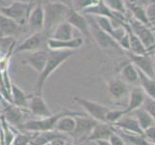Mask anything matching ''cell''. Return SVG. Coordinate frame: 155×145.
<instances>
[{"mask_svg":"<svg viewBox=\"0 0 155 145\" xmlns=\"http://www.w3.org/2000/svg\"><path fill=\"white\" fill-rule=\"evenodd\" d=\"M73 100L83 107L90 117L94 118L98 122L106 123V115L110 110L109 107L98 104L97 102L80 98V97H73Z\"/></svg>","mask_w":155,"mask_h":145,"instance_id":"obj_6","label":"cell"},{"mask_svg":"<svg viewBox=\"0 0 155 145\" xmlns=\"http://www.w3.org/2000/svg\"><path fill=\"white\" fill-rule=\"evenodd\" d=\"M131 62L142 71L143 74H146L151 78H155V63L154 59L147 54H133L130 53Z\"/></svg>","mask_w":155,"mask_h":145,"instance_id":"obj_14","label":"cell"},{"mask_svg":"<svg viewBox=\"0 0 155 145\" xmlns=\"http://www.w3.org/2000/svg\"><path fill=\"white\" fill-rule=\"evenodd\" d=\"M84 44L82 38H72L71 40H54L48 38L46 41L47 48L50 50H76Z\"/></svg>","mask_w":155,"mask_h":145,"instance_id":"obj_13","label":"cell"},{"mask_svg":"<svg viewBox=\"0 0 155 145\" xmlns=\"http://www.w3.org/2000/svg\"><path fill=\"white\" fill-rule=\"evenodd\" d=\"M113 126L121 129L124 131L133 132L134 133H137V135L143 136V131L141 129L140 125H139L137 119H134V118L122 116L120 120L114 123Z\"/></svg>","mask_w":155,"mask_h":145,"instance_id":"obj_23","label":"cell"},{"mask_svg":"<svg viewBox=\"0 0 155 145\" xmlns=\"http://www.w3.org/2000/svg\"><path fill=\"white\" fill-rule=\"evenodd\" d=\"M132 112L136 115V119L143 131H146L147 129L155 126V120L153 119V117L143 107L141 106Z\"/></svg>","mask_w":155,"mask_h":145,"instance_id":"obj_25","label":"cell"},{"mask_svg":"<svg viewBox=\"0 0 155 145\" xmlns=\"http://www.w3.org/2000/svg\"><path fill=\"white\" fill-rule=\"evenodd\" d=\"M65 145H74L72 142H69V141H67L66 140V143H65Z\"/></svg>","mask_w":155,"mask_h":145,"instance_id":"obj_43","label":"cell"},{"mask_svg":"<svg viewBox=\"0 0 155 145\" xmlns=\"http://www.w3.org/2000/svg\"><path fill=\"white\" fill-rule=\"evenodd\" d=\"M107 89L114 99H121L128 93V85L122 79H111L107 83Z\"/></svg>","mask_w":155,"mask_h":145,"instance_id":"obj_21","label":"cell"},{"mask_svg":"<svg viewBox=\"0 0 155 145\" xmlns=\"http://www.w3.org/2000/svg\"><path fill=\"white\" fill-rule=\"evenodd\" d=\"M44 4L45 25L44 32L49 38L50 33L58 24L66 21L71 7L62 1H46Z\"/></svg>","mask_w":155,"mask_h":145,"instance_id":"obj_2","label":"cell"},{"mask_svg":"<svg viewBox=\"0 0 155 145\" xmlns=\"http://www.w3.org/2000/svg\"><path fill=\"white\" fill-rule=\"evenodd\" d=\"M75 121H76V126L74 131L71 133V135L76 139H83V138H88L90 136L91 132L93 131L94 127L98 123L94 118L90 116H85V115H79L75 116Z\"/></svg>","mask_w":155,"mask_h":145,"instance_id":"obj_9","label":"cell"},{"mask_svg":"<svg viewBox=\"0 0 155 145\" xmlns=\"http://www.w3.org/2000/svg\"><path fill=\"white\" fill-rule=\"evenodd\" d=\"M114 133L112 125L103 122H98L91 132L88 136V141H97V140H109L112 133Z\"/></svg>","mask_w":155,"mask_h":145,"instance_id":"obj_17","label":"cell"},{"mask_svg":"<svg viewBox=\"0 0 155 145\" xmlns=\"http://www.w3.org/2000/svg\"><path fill=\"white\" fill-rule=\"evenodd\" d=\"M45 145H52V143L50 142V143H47V144H45Z\"/></svg>","mask_w":155,"mask_h":145,"instance_id":"obj_45","label":"cell"},{"mask_svg":"<svg viewBox=\"0 0 155 145\" xmlns=\"http://www.w3.org/2000/svg\"><path fill=\"white\" fill-rule=\"evenodd\" d=\"M154 63H155V58H154Z\"/></svg>","mask_w":155,"mask_h":145,"instance_id":"obj_47","label":"cell"},{"mask_svg":"<svg viewBox=\"0 0 155 145\" xmlns=\"http://www.w3.org/2000/svg\"><path fill=\"white\" fill-rule=\"evenodd\" d=\"M121 78L122 80L127 84H137L139 83V74H138V69L137 67L131 63H128L121 69Z\"/></svg>","mask_w":155,"mask_h":145,"instance_id":"obj_29","label":"cell"},{"mask_svg":"<svg viewBox=\"0 0 155 145\" xmlns=\"http://www.w3.org/2000/svg\"><path fill=\"white\" fill-rule=\"evenodd\" d=\"M131 11L133 14V18L136 19L137 20L141 21V22L145 23L146 25L149 23L148 19L147 17L146 10L143 7L139 6L136 3H131Z\"/></svg>","mask_w":155,"mask_h":145,"instance_id":"obj_31","label":"cell"},{"mask_svg":"<svg viewBox=\"0 0 155 145\" xmlns=\"http://www.w3.org/2000/svg\"><path fill=\"white\" fill-rule=\"evenodd\" d=\"M20 28L21 25L17 21L0 14V37H13Z\"/></svg>","mask_w":155,"mask_h":145,"instance_id":"obj_18","label":"cell"},{"mask_svg":"<svg viewBox=\"0 0 155 145\" xmlns=\"http://www.w3.org/2000/svg\"><path fill=\"white\" fill-rule=\"evenodd\" d=\"M91 28V34H92V39L98 45V47L102 50H120L122 48L120 47L119 43L114 40L112 37L103 31L99 26L97 24L92 16L86 15Z\"/></svg>","mask_w":155,"mask_h":145,"instance_id":"obj_4","label":"cell"},{"mask_svg":"<svg viewBox=\"0 0 155 145\" xmlns=\"http://www.w3.org/2000/svg\"><path fill=\"white\" fill-rule=\"evenodd\" d=\"M103 2L112 12L120 13L122 15L125 14L126 7L124 0H103Z\"/></svg>","mask_w":155,"mask_h":145,"instance_id":"obj_32","label":"cell"},{"mask_svg":"<svg viewBox=\"0 0 155 145\" xmlns=\"http://www.w3.org/2000/svg\"><path fill=\"white\" fill-rule=\"evenodd\" d=\"M27 23L29 29L32 31V33L44 31L45 12H44V4H42V2L37 3L31 8L27 19Z\"/></svg>","mask_w":155,"mask_h":145,"instance_id":"obj_10","label":"cell"},{"mask_svg":"<svg viewBox=\"0 0 155 145\" xmlns=\"http://www.w3.org/2000/svg\"><path fill=\"white\" fill-rule=\"evenodd\" d=\"M109 141L112 145H125L124 144V140L122 139L117 133H113L111 135L110 138H109Z\"/></svg>","mask_w":155,"mask_h":145,"instance_id":"obj_38","label":"cell"},{"mask_svg":"<svg viewBox=\"0 0 155 145\" xmlns=\"http://www.w3.org/2000/svg\"><path fill=\"white\" fill-rule=\"evenodd\" d=\"M142 107H143L155 120V100L154 99H151V98H149L148 96H146V99L143 101Z\"/></svg>","mask_w":155,"mask_h":145,"instance_id":"obj_36","label":"cell"},{"mask_svg":"<svg viewBox=\"0 0 155 145\" xmlns=\"http://www.w3.org/2000/svg\"><path fill=\"white\" fill-rule=\"evenodd\" d=\"M99 0H73L72 1V9L77 12L82 13L84 10L95 5Z\"/></svg>","mask_w":155,"mask_h":145,"instance_id":"obj_33","label":"cell"},{"mask_svg":"<svg viewBox=\"0 0 155 145\" xmlns=\"http://www.w3.org/2000/svg\"><path fill=\"white\" fill-rule=\"evenodd\" d=\"M46 39V35L44 31L41 32H36L32 33L29 37H27L22 43L15 48V53H21V52H31L41 50V47L44 44V41Z\"/></svg>","mask_w":155,"mask_h":145,"instance_id":"obj_11","label":"cell"},{"mask_svg":"<svg viewBox=\"0 0 155 145\" xmlns=\"http://www.w3.org/2000/svg\"><path fill=\"white\" fill-rule=\"evenodd\" d=\"M146 96L147 95L145 93V91L143 90L142 87L133 88L130 93V98H129V102H128L127 109L124 110L125 114L134 111L135 109H139V107H141L143 105V101L146 99Z\"/></svg>","mask_w":155,"mask_h":145,"instance_id":"obj_22","label":"cell"},{"mask_svg":"<svg viewBox=\"0 0 155 145\" xmlns=\"http://www.w3.org/2000/svg\"><path fill=\"white\" fill-rule=\"evenodd\" d=\"M66 115H71V116H79V115H85L81 112H72V111H61L58 113L52 114L48 117L41 118L39 120H28L23 122L21 125V129L26 132H45V131H52L55 130V126L57 121L61 117Z\"/></svg>","mask_w":155,"mask_h":145,"instance_id":"obj_3","label":"cell"},{"mask_svg":"<svg viewBox=\"0 0 155 145\" xmlns=\"http://www.w3.org/2000/svg\"><path fill=\"white\" fill-rule=\"evenodd\" d=\"M47 57H48V50H38L35 51H31L25 57L24 61H22V64H26V65L33 69L35 72L41 74L45 67Z\"/></svg>","mask_w":155,"mask_h":145,"instance_id":"obj_12","label":"cell"},{"mask_svg":"<svg viewBox=\"0 0 155 145\" xmlns=\"http://www.w3.org/2000/svg\"><path fill=\"white\" fill-rule=\"evenodd\" d=\"M31 5L32 4L15 0L8 6L0 8V14L14 19L22 26L24 23L27 22V19L31 10Z\"/></svg>","mask_w":155,"mask_h":145,"instance_id":"obj_5","label":"cell"},{"mask_svg":"<svg viewBox=\"0 0 155 145\" xmlns=\"http://www.w3.org/2000/svg\"><path fill=\"white\" fill-rule=\"evenodd\" d=\"M125 115L124 110H120V109H110L108 113L106 115V123L107 124L113 125L115 122L120 120V118Z\"/></svg>","mask_w":155,"mask_h":145,"instance_id":"obj_35","label":"cell"},{"mask_svg":"<svg viewBox=\"0 0 155 145\" xmlns=\"http://www.w3.org/2000/svg\"><path fill=\"white\" fill-rule=\"evenodd\" d=\"M74 28L68 21H63L58 24L50 33L49 38L54 40H71L73 37Z\"/></svg>","mask_w":155,"mask_h":145,"instance_id":"obj_20","label":"cell"},{"mask_svg":"<svg viewBox=\"0 0 155 145\" xmlns=\"http://www.w3.org/2000/svg\"><path fill=\"white\" fill-rule=\"evenodd\" d=\"M4 119L7 121V123L13 125L15 127H21L23 124V111L21 107L17 105H8L5 109V116Z\"/></svg>","mask_w":155,"mask_h":145,"instance_id":"obj_19","label":"cell"},{"mask_svg":"<svg viewBox=\"0 0 155 145\" xmlns=\"http://www.w3.org/2000/svg\"><path fill=\"white\" fill-rule=\"evenodd\" d=\"M75 54V50H48V57L45 64V69L39 74V78L37 79L35 85V94L42 95L44 85L51 74L65 63L68 59Z\"/></svg>","mask_w":155,"mask_h":145,"instance_id":"obj_1","label":"cell"},{"mask_svg":"<svg viewBox=\"0 0 155 145\" xmlns=\"http://www.w3.org/2000/svg\"><path fill=\"white\" fill-rule=\"evenodd\" d=\"M19 1H22V2H26V3H29V4H32L35 0H19Z\"/></svg>","mask_w":155,"mask_h":145,"instance_id":"obj_42","label":"cell"},{"mask_svg":"<svg viewBox=\"0 0 155 145\" xmlns=\"http://www.w3.org/2000/svg\"><path fill=\"white\" fill-rule=\"evenodd\" d=\"M29 110L33 115L38 116L41 118L48 117L52 115V111L45 103V101L42 95H36L34 94L32 96V98L30 100V103L28 105Z\"/></svg>","mask_w":155,"mask_h":145,"instance_id":"obj_15","label":"cell"},{"mask_svg":"<svg viewBox=\"0 0 155 145\" xmlns=\"http://www.w3.org/2000/svg\"><path fill=\"white\" fill-rule=\"evenodd\" d=\"M51 143H52V145H65L66 139H64V138H57V139H55V140H53Z\"/></svg>","mask_w":155,"mask_h":145,"instance_id":"obj_40","label":"cell"},{"mask_svg":"<svg viewBox=\"0 0 155 145\" xmlns=\"http://www.w3.org/2000/svg\"><path fill=\"white\" fill-rule=\"evenodd\" d=\"M76 126L75 116L66 115L59 119L56 123L55 130L63 133H71Z\"/></svg>","mask_w":155,"mask_h":145,"instance_id":"obj_28","label":"cell"},{"mask_svg":"<svg viewBox=\"0 0 155 145\" xmlns=\"http://www.w3.org/2000/svg\"><path fill=\"white\" fill-rule=\"evenodd\" d=\"M95 142L97 145H112L109 140H97Z\"/></svg>","mask_w":155,"mask_h":145,"instance_id":"obj_41","label":"cell"},{"mask_svg":"<svg viewBox=\"0 0 155 145\" xmlns=\"http://www.w3.org/2000/svg\"><path fill=\"white\" fill-rule=\"evenodd\" d=\"M147 17L148 21H155V2L150 3L146 9Z\"/></svg>","mask_w":155,"mask_h":145,"instance_id":"obj_37","label":"cell"},{"mask_svg":"<svg viewBox=\"0 0 155 145\" xmlns=\"http://www.w3.org/2000/svg\"><path fill=\"white\" fill-rule=\"evenodd\" d=\"M11 95H12V103L18 107H27L28 96L25 94L24 91L19 88L17 84H11Z\"/></svg>","mask_w":155,"mask_h":145,"instance_id":"obj_27","label":"cell"},{"mask_svg":"<svg viewBox=\"0 0 155 145\" xmlns=\"http://www.w3.org/2000/svg\"><path fill=\"white\" fill-rule=\"evenodd\" d=\"M143 136L155 141V126H152L150 128L147 129L146 131H143Z\"/></svg>","mask_w":155,"mask_h":145,"instance_id":"obj_39","label":"cell"},{"mask_svg":"<svg viewBox=\"0 0 155 145\" xmlns=\"http://www.w3.org/2000/svg\"><path fill=\"white\" fill-rule=\"evenodd\" d=\"M18 133L15 136L12 145H30V141L32 138V133Z\"/></svg>","mask_w":155,"mask_h":145,"instance_id":"obj_34","label":"cell"},{"mask_svg":"<svg viewBox=\"0 0 155 145\" xmlns=\"http://www.w3.org/2000/svg\"><path fill=\"white\" fill-rule=\"evenodd\" d=\"M125 27L128 32V35H129V50L131 51V53L137 55L146 54L147 50L141 42V40L134 33H132L129 27H128V25H125Z\"/></svg>","mask_w":155,"mask_h":145,"instance_id":"obj_30","label":"cell"},{"mask_svg":"<svg viewBox=\"0 0 155 145\" xmlns=\"http://www.w3.org/2000/svg\"><path fill=\"white\" fill-rule=\"evenodd\" d=\"M67 137L68 136H66V133H63L56 130L36 132V133H32V138L30 141V145H45V144L52 142L53 140H55L57 138L66 139Z\"/></svg>","mask_w":155,"mask_h":145,"instance_id":"obj_16","label":"cell"},{"mask_svg":"<svg viewBox=\"0 0 155 145\" xmlns=\"http://www.w3.org/2000/svg\"><path fill=\"white\" fill-rule=\"evenodd\" d=\"M0 137H1V129H0Z\"/></svg>","mask_w":155,"mask_h":145,"instance_id":"obj_46","label":"cell"},{"mask_svg":"<svg viewBox=\"0 0 155 145\" xmlns=\"http://www.w3.org/2000/svg\"><path fill=\"white\" fill-rule=\"evenodd\" d=\"M67 21L71 24L74 29L78 30L80 33L85 36L88 40H92V34H91L90 23L86 15L73 10L71 7V11L68 15Z\"/></svg>","mask_w":155,"mask_h":145,"instance_id":"obj_8","label":"cell"},{"mask_svg":"<svg viewBox=\"0 0 155 145\" xmlns=\"http://www.w3.org/2000/svg\"><path fill=\"white\" fill-rule=\"evenodd\" d=\"M138 69V68H137ZM139 83L142 85L143 90L147 96L155 100V78H151L138 69Z\"/></svg>","mask_w":155,"mask_h":145,"instance_id":"obj_26","label":"cell"},{"mask_svg":"<svg viewBox=\"0 0 155 145\" xmlns=\"http://www.w3.org/2000/svg\"><path fill=\"white\" fill-rule=\"evenodd\" d=\"M82 14L89 15V16H97V17H107L111 19H114L113 12L106 6L105 3L103 2V0H99V1L95 5H94V6L84 10Z\"/></svg>","mask_w":155,"mask_h":145,"instance_id":"obj_24","label":"cell"},{"mask_svg":"<svg viewBox=\"0 0 155 145\" xmlns=\"http://www.w3.org/2000/svg\"><path fill=\"white\" fill-rule=\"evenodd\" d=\"M128 24H129L128 27H129L131 32L134 33L141 40V42L146 47L147 50L155 44V37L153 33L148 29V27L145 23H143L141 21L137 20L136 19L132 18L129 19Z\"/></svg>","mask_w":155,"mask_h":145,"instance_id":"obj_7","label":"cell"},{"mask_svg":"<svg viewBox=\"0 0 155 145\" xmlns=\"http://www.w3.org/2000/svg\"><path fill=\"white\" fill-rule=\"evenodd\" d=\"M46 1H60V0H46Z\"/></svg>","mask_w":155,"mask_h":145,"instance_id":"obj_44","label":"cell"}]
</instances>
